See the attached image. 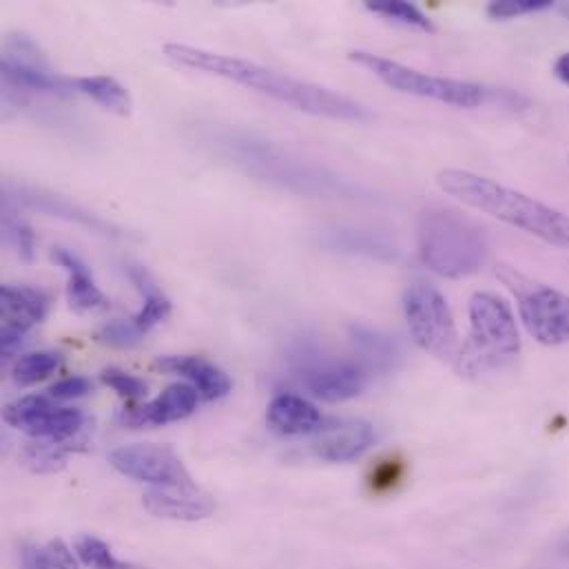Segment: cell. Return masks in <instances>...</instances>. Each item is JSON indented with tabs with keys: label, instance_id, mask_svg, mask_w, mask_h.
Returning <instances> with one entry per match:
<instances>
[{
	"label": "cell",
	"instance_id": "1",
	"mask_svg": "<svg viewBox=\"0 0 569 569\" xmlns=\"http://www.w3.org/2000/svg\"><path fill=\"white\" fill-rule=\"evenodd\" d=\"M164 56L182 67L207 71L227 80H233L238 84H244L249 89L262 91L284 104H290L303 113L319 116V118H330V120H348V122H361L370 118V111L339 93L312 82L297 80L292 76L280 73L276 69L262 67L258 62L238 58V56H224L216 53L209 49L200 47H189L180 42H169L164 44Z\"/></svg>",
	"mask_w": 569,
	"mask_h": 569
},
{
	"label": "cell",
	"instance_id": "2",
	"mask_svg": "<svg viewBox=\"0 0 569 569\" xmlns=\"http://www.w3.org/2000/svg\"><path fill=\"white\" fill-rule=\"evenodd\" d=\"M437 184L459 202L569 251V216L566 213L521 191L461 169L441 171Z\"/></svg>",
	"mask_w": 569,
	"mask_h": 569
},
{
	"label": "cell",
	"instance_id": "3",
	"mask_svg": "<svg viewBox=\"0 0 569 569\" xmlns=\"http://www.w3.org/2000/svg\"><path fill=\"white\" fill-rule=\"evenodd\" d=\"M417 249L423 267L448 280L475 276L488 258V242L479 227L450 209L421 213Z\"/></svg>",
	"mask_w": 569,
	"mask_h": 569
},
{
	"label": "cell",
	"instance_id": "4",
	"mask_svg": "<svg viewBox=\"0 0 569 569\" xmlns=\"http://www.w3.org/2000/svg\"><path fill=\"white\" fill-rule=\"evenodd\" d=\"M521 350L517 319L510 306L492 292H477L470 299V337L455 359L466 377L503 368Z\"/></svg>",
	"mask_w": 569,
	"mask_h": 569
},
{
	"label": "cell",
	"instance_id": "5",
	"mask_svg": "<svg viewBox=\"0 0 569 569\" xmlns=\"http://www.w3.org/2000/svg\"><path fill=\"white\" fill-rule=\"evenodd\" d=\"M350 60L357 62L359 67L368 69L381 82H386L388 87H392L401 93L430 98V100H437L443 104H452V107H461V109H477L488 102H499V104L517 107V109H519V104H528V100H523L521 96H517L512 91H497V89H488V87L475 84V82L430 76V73L417 71L412 67H406L401 62H395L390 58L368 53V51H350Z\"/></svg>",
	"mask_w": 569,
	"mask_h": 569
},
{
	"label": "cell",
	"instance_id": "6",
	"mask_svg": "<svg viewBox=\"0 0 569 569\" xmlns=\"http://www.w3.org/2000/svg\"><path fill=\"white\" fill-rule=\"evenodd\" d=\"M229 158L240 164L249 176L282 184L306 196H350V184L337 180L335 176L295 160L269 142H260L253 138H229L224 140Z\"/></svg>",
	"mask_w": 569,
	"mask_h": 569
},
{
	"label": "cell",
	"instance_id": "7",
	"mask_svg": "<svg viewBox=\"0 0 569 569\" xmlns=\"http://www.w3.org/2000/svg\"><path fill=\"white\" fill-rule=\"evenodd\" d=\"M497 276L517 301L528 332L543 346H563L569 341V295L552 286L535 282L510 267H499Z\"/></svg>",
	"mask_w": 569,
	"mask_h": 569
},
{
	"label": "cell",
	"instance_id": "8",
	"mask_svg": "<svg viewBox=\"0 0 569 569\" xmlns=\"http://www.w3.org/2000/svg\"><path fill=\"white\" fill-rule=\"evenodd\" d=\"M403 312L415 341L439 359L455 361L459 355V335L446 297L426 282H415L403 292Z\"/></svg>",
	"mask_w": 569,
	"mask_h": 569
},
{
	"label": "cell",
	"instance_id": "9",
	"mask_svg": "<svg viewBox=\"0 0 569 569\" xmlns=\"http://www.w3.org/2000/svg\"><path fill=\"white\" fill-rule=\"evenodd\" d=\"M295 375L312 397L328 403L348 401L366 386V370L359 361L330 357L317 346H301L295 352Z\"/></svg>",
	"mask_w": 569,
	"mask_h": 569
},
{
	"label": "cell",
	"instance_id": "10",
	"mask_svg": "<svg viewBox=\"0 0 569 569\" xmlns=\"http://www.w3.org/2000/svg\"><path fill=\"white\" fill-rule=\"evenodd\" d=\"M2 78L9 87L38 93L71 96L76 80L51 69L40 47L24 33H9L2 44ZM78 89V87H76Z\"/></svg>",
	"mask_w": 569,
	"mask_h": 569
},
{
	"label": "cell",
	"instance_id": "11",
	"mask_svg": "<svg viewBox=\"0 0 569 569\" xmlns=\"http://www.w3.org/2000/svg\"><path fill=\"white\" fill-rule=\"evenodd\" d=\"M109 461L120 475L142 483H151L153 488H180L193 483L180 457L167 446H124L113 450L109 455Z\"/></svg>",
	"mask_w": 569,
	"mask_h": 569
},
{
	"label": "cell",
	"instance_id": "12",
	"mask_svg": "<svg viewBox=\"0 0 569 569\" xmlns=\"http://www.w3.org/2000/svg\"><path fill=\"white\" fill-rule=\"evenodd\" d=\"M4 421L36 439L69 443L84 430V417L73 408H56L44 397H22L4 408Z\"/></svg>",
	"mask_w": 569,
	"mask_h": 569
},
{
	"label": "cell",
	"instance_id": "13",
	"mask_svg": "<svg viewBox=\"0 0 569 569\" xmlns=\"http://www.w3.org/2000/svg\"><path fill=\"white\" fill-rule=\"evenodd\" d=\"M47 292L31 286H2L0 288V346L2 355L11 357L24 341V335L47 317Z\"/></svg>",
	"mask_w": 569,
	"mask_h": 569
},
{
	"label": "cell",
	"instance_id": "14",
	"mask_svg": "<svg viewBox=\"0 0 569 569\" xmlns=\"http://www.w3.org/2000/svg\"><path fill=\"white\" fill-rule=\"evenodd\" d=\"M375 441V428L361 419H332L312 435L310 450L328 463H348L359 459Z\"/></svg>",
	"mask_w": 569,
	"mask_h": 569
},
{
	"label": "cell",
	"instance_id": "15",
	"mask_svg": "<svg viewBox=\"0 0 569 569\" xmlns=\"http://www.w3.org/2000/svg\"><path fill=\"white\" fill-rule=\"evenodd\" d=\"M144 508L162 519L202 521L216 512V501L209 492L191 483L180 488H151L144 495Z\"/></svg>",
	"mask_w": 569,
	"mask_h": 569
},
{
	"label": "cell",
	"instance_id": "16",
	"mask_svg": "<svg viewBox=\"0 0 569 569\" xmlns=\"http://www.w3.org/2000/svg\"><path fill=\"white\" fill-rule=\"evenodd\" d=\"M200 399L202 397H200V392L193 386L176 383V386H169L151 403H147L142 408H136V410H127L120 417V421L124 426H129V428L173 423V421H180V419H187L189 415H193Z\"/></svg>",
	"mask_w": 569,
	"mask_h": 569
},
{
	"label": "cell",
	"instance_id": "17",
	"mask_svg": "<svg viewBox=\"0 0 569 569\" xmlns=\"http://www.w3.org/2000/svg\"><path fill=\"white\" fill-rule=\"evenodd\" d=\"M7 193H13V200L18 204H24L33 211H40V213H47L51 218H64L69 222H76L80 227H87L91 229L93 233H102V236H118V229L113 224H109L107 220H102L100 216L96 213H89L87 209L73 204L71 200L67 198H60L56 193H49V191H36V189H27V187H7L4 189Z\"/></svg>",
	"mask_w": 569,
	"mask_h": 569
},
{
	"label": "cell",
	"instance_id": "18",
	"mask_svg": "<svg viewBox=\"0 0 569 569\" xmlns=\"http://www.w3.org/2000/svg\"><path fill=\"white\" fill-rule=\"evenodd\" d=\"M156 368L173 375H182L193 383V388L200 392L202 399L216 401L222 399L231 392L233 383L227 372L216 368L202 357H191V355H171V357H160L156 359Z\"/></svg>",
	"mask_w": 569,
	"mask_h": 569
},
{
	"label": "cell",
	"instance_id": "19",
	"mask_svg": "<svg viewBox=\"0 0 569 569\" xmlns=\"http://www.w3.org/2000/svg\"><path fill=\"white\" fill-rule=\"evenodd\" d=\"M348 332H350V343L355 348L359 366L366 372L395 370V366L401 359V348L390 335L366 323H352Z\"/></svg>",
	"mask_w": 569,
	"mask_h": 569
},
{
	"label": "cell",
	"instance_id": "20",
	"mask_svg": "<svg viewBox=\"0 0 569 569\" xmlns=\"http://www.w3.org/2000/svg\"><path fill=\"white\" fill-rule=\"evenodd\" d=\"M267 419L269 426L284 437L315 435L326 421L310 401L297 395H278L269 406Z\"/></svg>",
	"mask_w": 569,
	"mask_h": 569
},
{
	"label": "cell",
	"instance_id": "21",
	"mask_svg": "<svg viewBox=\"0 0 569 569\" xmlns=\"http://www.w3.org/2000/svg\"><path fill=\"white\" fill-rule=\"evenodd\" d=\"M51 260L56 264H60L67 276H69V284H67V297L71 308L84 312V310H98V308H107L109 299L104 297V292L98 288L91 271L69 251L64 249H53Z\"/></svg>",
	"mask_w": 569,
	"mask_h": 569
},
{
	"label": "cell",
	"instance_id": "22",
	"mask_svg": "<svg viewBox=\"0 0 569 569\" xmlns=\"http://www.w3.org/2000/svg\"><path fill=\"white\" fill-rule=\"evenodd\" d=\"M129 278L131 282L138 286V290L144 297V306L142 310L133 317V323L147 332L151 330L156 323L164 321L171 315V301L169 297L160 290V286L156 284V280L151 278V273L142 267H129Z\"/></svg>",
	"mask_w": 569,
	"mask_h": 569
},
{
	"label": "cell",
	"instance_id": "23",
	"mask_svg": "<svg viewBox=\"0 0 569 569\" xmlns=\"http://www.w3.org/2000/svg\"><path fill=\"white\" fill-rule=\"evenodd\" d=\"M78 91L93 98L98 104H102L107 111L118 116H129L133 109V100L129 91L111 76H87L76 80Z\"/></svg>",
	"mask_w": 569,
	"mask_h": 569
},
{
	"label": "cell",
	"instance_id": "24",
	"mask_svg": "<svg viewBox=\"0 0 569 569\" xmlns=\"http://www.w3.org/2000/svg\"><path fill=\"white\" fill-rule=\"evenodd\" d=\"M330 247L346 251V253H359V256H368V258H377V260H395L397 258L395 247H390L386 240L375 238L372 233H363V231H337V233H332Z\"/></svg>",
	"mask_w": 569,
	"mask_h": 569
},
{
	"label": "cell",
	"instance_id": "25",
	"mask_svg": "<svg viewBox=\"0 0 569 569\" xmlns=\"http://www.w3.org/2000/svg\"><path fill=\"white\" fill-rule=\"evenodd\" d=\"M22 569H78L71 550L53 539L44 546H24L20 552Z\"/></svg>",
	"mask_w": 569,
	"mask_h": 569
},
{
	"label": "cell",
	"instance_id": "26",
	"mask_svg": "<svg viewBox=\"0 0 569 569\" xmlns=\"http://www.w3.org/2000/svg\"><path fill=\"white\" fill-rule=\"evenodd\" d=\"M69 450H73V448L67 446V443H56V441L40 439L36 443H29L22 450V463L36 475L60 472L67 463V452Z\"/></svg>",
	"mask_w": 569,
	"mask_h": 569
},
{
	"label": "cell",
	"instance_id": "27",
	"mask_svg": "<svg viewBox=\"0 0 569 569\" xmlns=\"http://www.w3.org/2000/svg\"><path fill=\"white\" fill-rule=\"evenodd\" d=\"M62 363V355L53 350H42V352H29L22 355L13 363V381L18 386H33L42 379H47L51 372H56Z\"/></svg>",
	"mask_w": 569,
	"mask_h": 569
},
{
	"label": "cell",
	"instance_id": "28",
	"mask_svg": "<svg viewBox=\"0 0 569 569\" xmlns=\"http://www.w3.org/2000/svg\"><path fill=\"white\" fill-rule=\"evenodd\" d=\"M76 555L89 569H142L116 559L111 548L91 535L76 539Z\"/></svg>",
	"mask_w": 569,
	"mask_h": 569
},
{
	"label": "cell",
	"instance_id": "29",
	"mask_svg": "<svg viewBox=\"0 0 569 569\" xmlns=\"http://www.w3.org/2000/svg\"><path fill=\"white\" fill-rule=\"evenodd\" d=\"M366 7L383 18H390V20H397L401 24H410V27H417V29H423V31H432V22L430 18L419 9L415 7L412 2H403V0H368Z\"/></svg>",
	"mask_w": 569,
	"mask_h": 569
},
{
	"label": "cell",
	"instance_id": "30",
	"mask_svg": "<svg viewBox=\"0 0 569 569\" xmlns=\"http://www.w3.org/2000/svg\"><path fill=\"white\" fill-rule=\"evenodd\" d=\"M2 238L16 251V256L20 260H24V262L33 260V251H36L33 231L29 229V224H24L20 218H16L9 211V207H4V216H2Z\"/></svg>",
	"mask_w": 569,
	"mask_h": 569
},
{
	"label": "cell",
	"instance_id": "31",
	"mask_svg": "<svg viewBox=\"0 0 569 569\" xmlns=\"http://www.w3.org/2000/svg\"><path fill=\"white\" fill-rule=\"evenodd\" d=\"M102 383H107L111 390H116L122 399H140L147 395V383L129 372H122L118 368H107L100 375Z\"/></svg>",
	"mask_w": 569,
	"mask_h": 569
},
{
	"label": "cell",
	"instance_id": "32",
	"mask_svg": "<svg viewBox=\"0 0 569 569\" xmlns=\"http://www.w3.org/2000/svg\"><path fill=\"white\" fill-rule=\"evenodd\" d=\"M142 335L144 332L133 323V319L131 321H111L98 332L100 341H104L113 348H133L140 343Z\"/></svg>",
	"mask_w": 569,
	"mask_h": 569
},
{
	"label": "cell",
	"instance_id": "33",
	"mask_svg": "<svg viewBox=\"0 0 569 569\" xmlns=\"http://www.w3.org/2000/svg\"><path fill=\"white\" fill-rule=\"evenodd\" d=\"M548 7H552V0H495L488 4V13L497 20H503V18L535 13V11H541Z\"/></svg>",
	"mask_w": 569,
	"mask_h": 569
},
{
	"label": "cell",
	"instance_id": "34",
	"mask_svg": "<svg viewBox=\"0 0 569 569\" xmlns=\"http://www.w3.org/2000/svg\"><path fill=\"white\" fill-rule=\"evenodd\" d=\"M89 390H91V381L89 379H84V377H69V379H62V381L53 383L49 388V397L58 399V401H67V399L82 397Z\"/></svg>",
	"mask_w": 569,
	"mask_h": 569
},
{
	"label": "cell",
	"instance_id": "35",
	"mask_svg": "<svg viewBox=\"0 0 569 569\" xmlns=\"http://www.w3.org/2000/svg\"><path fill=\"white\" fill-rule=\"evenodd\" d=\"M535 569H569V532L539 559Z\"/></svg>",
	"mask_w": 569,
	"mask_h": 569
},
{
	"label": "cell",
	"instance_id": "36",
	"mask_svg": "<svg viewBox=\"0 0 569 569\" xmlns=\"http://www.w3.org/2000/svg\"><path fill=\"white\" fill-rule=\"evenodd\" d=\"M399 479V468H397V463H386L379 472H375V486L379 488L381 483H386V486H392L395 481Z\"/></svg>",
	"mask_w": 569,
	"mask_h": 569
},
{
	"label": "cell",
	"instance_id": "37",
	"mask_svg": "<svg viewBox=\"0 0 569 569\" xmlns=\"http://www.w3.org/2000/svg\"><path fill=\"white\" fill-rule=\"evenodd\" d=\"M555 73H557L559 80H563L566 84H569V51L555 62Z\"/></svg>",
	"mask_w": 569,
	"mask_h": 569
},
{
	"label": "cell",
	"instance_id": "38",
	"mask_svg": "<svg viewBox=\"0 0 569 569\" xmlns=\"http://www.w3.org/2000/svg\"><path fill=\"white\" fill-rule=\"evenodd\" d=\"M561 11H563V13H566V16L569 18V2H566V4L561 7Z\"/></svg>",
	"mask_w": 569,
	"mask_h": 569
}]
</instances>
